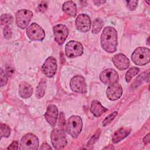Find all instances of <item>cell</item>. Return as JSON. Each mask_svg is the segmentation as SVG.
I'll return each mask as SVG.
<instances>
[{"mask_svg": "<svg viewBox=\"0 0 150 150\" xmlns=\"http://www.w3.org/2000/svg\"><path fill=\"white\" fill-rule=\"evenodd\" d=\"M26 35L29 39L33 41H42L45 36L44 30L37 23H32L26 29Z\"/></svg>", "mask_w": 150, "mask_h": 150, "instance_id": "cell-8", "label": "cell"}, {"mask_svg": "<svg viewBox=\"0 0 150 150\" xmlns=\"http://www.w3.org/2000/svg\"><path fill=\"white\" fill-rule=\"evenodd\" d=\"M52 145L54 149H61L67 145V139L64 129L61 128H54L50 134Z\"/></svg>", "mask_w": 150, "mask_h": 150, "instance_id": "cell-4", "label": "cell"}, {"mask_svg": "<svg viewBox=\"0 0 150 150\" xmlns=\"http://www.w3.org/2000/svg\"><path fill=\"white\" fill-rule=\"evenodd\" d=\"M8 149H18V143L17 141H13L12 144L7 148Z\"/></svg>", "mask_w": 150, "mask_h": 150, "instance_id": "cell-32", "label": "cell"}, {"mask_svg": "<svg viewBox=\"0 0 150 150\" xmlns=\"http://www.w3.org/2000/svg\"><path fill=\"white\" fill-rule=\"evenodd\" d=\"M63 11L70 16L74 17L76 15L77 8L76 4L71 1L65 2L63 5Z\"/></svg>", "mask_w": 150, "mask_h": 150, "instance_id": "cell-20", "label": "cell"}, {"mask_svg": "<svg viewBox=\"0 0 150 150\" xmlns=\"http://www.w3.org/2000/svg\"><path fill=\"white\" fill-rule=\"evenodd\" d=\"M131 60L138 66H144L150 61V50L147 47H138L132 53Z\"/></svg>", "mask_w": 150, "mask_h": 150, "instance_id": "cell-2", "label": "cell"}, {"mask_svg": "<svg viewBox=\"0 0 150 150\" xmlns=\"http://www.w3.org/2000/svg\"><path fill=\"white\" fill-rule=\"evenodd\" d=\"M103 25V22L101 19H96L93 23L92 32L94 34L98 33L101 29Z\"/></svg>", "mask_w": 150, "mask_h": 150, "instance_id": "cell-24", "label": "cell"}, {"mask_svg": "<svg viewBox=\"0 0 150 150\" xmlns=\"http://www.w3.org/2000/svg\"><path fill=\"white\" fill-rule=\"evenodd\" d=\"M47 3L45 2V1H43L42 2L39 6H38V9L39 10L42 12H45L46 9H47Z\"/></svg>", "mask_w": 150, "mask_h": 150, "instance_id": "cell-31", "label": "cell"}, {"mask_svg": "<svg viewBox=\"0 0 150 150\" xmlns=\"http://www.w3.org/2000/svg\"><path fill=\"white\" fill-rule=\"evenodd\" d=\"M4 36L6 39H10L12 36V32L8 26L4 27L3 29Z\"/></svg>", "mask_w": 150, "mask_h": 150, "instance_id": "cell-29", "label": "cell"}, {"mask_svg": "<svg viewBox=\"0 0 150 150\" xmlns=\"http://www.w3.org/2000/svg\"><path fill=\"white\" fill-rule=\"evenodd\" d=\"M46 87V81L45 79H42L36 88V96L38 98H40L43 97L45 93Z\"/></svg>", "mask_w": 150, "mask_h": 150, "instance_id": "cell-21", "label": "cell"}, {"mask_svg": "<svg viewBox=\"0 0 150 150\" xmlns=\"http://www.w3.org/2000/svg\"><path fill=\"white\" fill-rule=\"evenodd\" d=\"M76 28L81 32L89 31L91 27L90 18L86 14H80L76 19Z\"/></svg>", "mask_w": 150, "mask_h": 150, "instance_id": "cell-13", "label": "cell"}, {"mask_svg": "<svg viewBox=\"0 0 150 150\" xmlns=\"http://www.w3.org/2000/svg\"><path fill=\"white\" fill-rule=\"evenodd\" d=\"M143 141L144 142L145 144H149V134H148L143 139Z\"/></svg>", "mask_w": 150, "mask_h": 150, "instance_id": "cell-34", "label": "cell"}, {"mask_svg": "<svg viewBox=\"0 0 150 150\" xmlns=\"http://www.w3.org/2000/svg\"><path fill=\"white\" fill-rule=\"evenodd\" d=\"M83 128V122L80 117L73 115L70 117L67 123V131L73 138H77L80 134Z\"/></svg>", "mask_w": 150, "mask_h": 150, "instance_id": "cell-3", "label": "cell"}, {"mask_svg": "<svg viewBox=\"0 0 150 150\" xmlns=\"http://www.w3.org/2000/svg\"><path fill=\"white\" fill-rule=\"evenodd\" d=\"M70 87L72 91L79 93H86L87 85L84 78L80 75L74 76L70 81Z\"/></svg>", "mask_w": 150, "mask_h": 150, "instance_id": "cell-10", "label": "cell"}, {"mask_svg": "<svg viewBox=\"0 0 150 150\" xmlns=\"http://www.w3.org/2000/svg\"><path fill=\"white\" fill-rule=\"evenodd\" d=\"M57 70L56 59L53 57H49L43 63L42 67L43 73L48 77H53Z\"/></svg>", "mask_w": 150, "mask_h": 150, "instance_id": "cell-11", "label": "cell"}, {"mask_svg": "<svg viewBox=\"0 0 150 150\" xmlns=\"http://www.w3.org/2000/svg\"><path fill=\"white\" fill-rule=\"evenodd\" d=\"M139 71V68L137 67H132L131 68H130L128 71L126 73L125 75V80L127 83H129L131 81L132 79L135 76L137 75L138 72Z\"/></svg>", "mask_w": 150, "mask_h": 150, "instance_id": "cell-23", "label": "cell"}, {"mask_svg": "<svg viewBox=\"0 0 150 150\" xmlns=\"http://www.w3.org/2000/svg\"><path fill=\"white\" fill-rule=\"evenodd\" d=\"M100 133V132L99 130L96 132V134L91 137V138L89 140V141H88V144H87V146H90V145H93V144L97 141V139L99 138Z\"/></svg>", "mask_w": 150, "mask_h": 150, "instance_id": "cell-30", "label": "cell"}, {"mask_svg": "<svg viewBox=\"0 0 150 150\" xmlns=\"http://www.w3.org/2000/svg\"><path fill=\"white\" fill-rule=\"evenodd\" d=\"M107 110H108L103 107L98 101L93 100L91 102L90 111L95 117H99Z\"/></svg>", "mask_w": 150, "mask_h": 150, "instance_id": "cell-19", "label": "cell"}, {"mask_svg": "<svg viewBox=\"0 0 150 150\" xmlns=\"http://www.w3.org/2000/svg\"><path fill=\"white\" fill-rule=\"evenodd\" d=\"M122 94V88L121 86L115 83L109 85L106 90V95L110 100H117L120 98Z\"/></svg>", "mask_w": 150, "mask_h": 150, "instance_id": "cell-15", "label": "cell"}, {"mask_svg": "<svg viewBox=\"0 0 150 150\" xmlns=\"http://www.w3.org/2000/svg\"><path fill=\"white\" fill-rule=\"evenodd\" d=\"M39 147V140L38 137L32 134H25L21 139L20 142V149L36 150Z\"/></svg>", "mask_w": 150, "mask_h": 150, "instance_id": "cell-5", "label": "cell"}, {"mask_svg": "<svg viewBox=\"0 0 150 150\" xmlns=\"http://www.w3.org/2000/svg\"><path fill=\"white\" fill-rule=\"evenodd\" d=\"M18 93L20 97L22 98H28L33 94V88L30 84L26 81H22L18 88Z\"/></svg>", "mask_w": 150, "mask_h": 150, "instance_id": "cell-17", "label": "cell"}, {"mask_svg": "<svg viewBox=\"0 0 150 150\" xmlns=\"http://www.w3.org/2000/svg\"><path fill=\"white\" fill-rule=\"evenodd\" d=\"M118 112L117 111H114L113 112H112L111 114H110L104 121L103 122V125L104 127H105V125H107V124H108L109 123H110L114 118L115 117L117 116Z\"/></svg>", "mask_w": 150, "mask_h": 150, "instance_id": "cell-27", "label": "cell"}, {"mask_svg": "<svg viewBox=\"0 0 150 150\" xmlns=\"http://www.w3.org/2000/svg\"><path fill=\"white\" fill-rule=\"evenodd\" d=\"M100 79L104 84L110 85L117 83L118 80V74L117 72L112 69H106L100 74Z\"/></svg>", "mask_w": 150, "mask_h": 150, "instance_id": "cell-9", "label": "cell"}, {"mask_svg": "<svg viewBox=\"0 0 150 150\" xmlns=\"http://www.w3.org/2000/svg\"><path fill=\"white\" fill-rule=\"evenodd\" d=\"M53 33L55 41L60 45L64 43L67 39L69 31L65 25L59 24L53 27Z\"/></svg>", "mask_w": 150, "mask_h": 150, "instance_id": "cell-12", "label": "cell"}, {"mask_svg": "<svg viewBox=\"0 0 150 150\" xmlns=\"http://www.w3.org/2000/svg\"><path fill=\"white\" fill-rule=\"evenodd\" d=\"M131 131L129 128L122 127L116 131L112 135V141L114 144H117L127 137Z\"/></svg>", "mask_w": 150, "mask_h": 150, "instance_id": "cell-18", "label": "cell"}, {"mask_svg": "<svg viewBox=\"0 0 150 150\" xmlns=\"http://www.w3.org/2000/svg\"><path fill=\"white\" fill-rule=\"evenodd\" d=\"M45 117L50 125L54 127L56 125L58 117V109L57 107L53 104L49 105L45 114Z\"/></svg>", "mask_w": 150, "mask_h": 150, "instance_id": "cell-14", "label": "cell"}, {"mask_svg": "<svg viewBox=\"0 0 150 150\" xmlns=\"http://www.w3.org/2000/svg\"><path fill=\"white\" fill-rule=\"evenodd\" d=\"M138 5L137 1H127V7L131 11H133L135 9Z\"/></svg>", "mask_w": 150, "mask_h": 150, "instance_id": "cell-28", "label": "cell"}, {"mask_svg": "<svg viewBox=\"0 0 150 150\" xmlns=\"http://www.w3.org/2000/svg\"><path fill=\"white\" fill-rule=\"evenodd\" d=\"M118 45L117 30L111 26H107L101 35V46L108 53L115 52Z\"/></svg>", "mask_w": 150, "mask_h": 150, "instance_id": "cell-1", "label": "cell"}, {"mask_svg": "<svg viewBox=\"0 0 150 150\" xmlns=\"http://www.w3.org/2000/svg\"><path fill=\"white\" fill-rule=\"evenodd\" d=\"M40 149H52V147L48 144L43 143L40 146Z\"/></svg>", "mask_w": 150, "mask_h": 150, "instance_id": "cell-33", "label": "cell"}, {"mask_svg": "<svg viewBox=\"0 0 150 150\" xmlns=\"http://www.w3.org/2000/svg\"><path fill=\"white\" fill-rule=\"evenodd\" d=\"M112 62L115 67L120 70L127 69L129 66L128 58L122 53L114 55L112 57Z\"/></svg>", "mask_w": 150, "mask_h": 150, "instance_id": "cell-16", "label": "cell"}, {"mask_svg": "<svg viewBox=\"0 0 150 150\" xmlns=\"http://www.w3.org/2000/svg\"><path fill=\"white\" fill-rule=\"evenodd\" d=\"M83 53V45L77 41L69 42L65 47V54L69 58H74L81 56Z\"/></svg>", "mask_w": 150, "mask_h": 150, "instance_id": "cell-6", "label": "cell"}, {"mask_svg": "<svg viewBox=\"0 0 150 150\" xmlns=\"http://www.w3.org/2000/svg\"><path fill=\"white\" fill-rule=\"evenodd\" d=\"M8 74L6 73V72H5V71H4L3 69H1V74H0V78H1V87H3L4 86L8 80Z\"/></svg>", "mask_w": 150, "mask_h": 150, "instance_id": "cell-26", "label": "cell"}, {"mask_svg": "<svg viewBox=\"0 0 150 150\" xmlns=\"http://www.w3.org/2000/svg\"><path fill=\"white\" fill-rule=\"evenodd\" d=\"M11 134L9 127L5 124H1V138L8 137Z\"/></svg>", "mask_w": 150, "mask_h": 150, "instance_id": "cell-25", "label": "cell"}, {"mask_svg": "<svg viewBox=\"0 0 150 150\" xmlns=\"http://www.w3.org/2000/svg\"><path fill=\"white\" fill-rule=\"evenodd\" d=\"M13 21V18L12 16L11 15L6 13L3 14L1 16V23L2 26H4V27L8 26L11 24L12 23Z\"/></svg>", "mask_w": 150, "mask_h": 150, "instance_id": "cell-22", "label": "cell"}, {"mask_svg": "<svg viewBox=\"0 0 150 150\" xmlns=\"http://www.w3.org/2000/svg\"><path fill=\"white\" fill-rule=\"evenodd\" d=\"M33 16L32 11L28 9H21L16 12L15 15L16 23L21 29L26 28Z\"/></svg>", "mask_w": 150, "mask_h": 150, "instance_id": "cell-7", "label": "cell"}]
</instances>
